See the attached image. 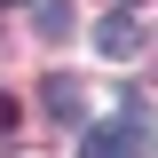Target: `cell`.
Here are the masks:
<instances>
[{
	"instance_id": "1",
	"label": "cell",
	"mask_w": 158,
	"mask_h": 158,
	"mask_svg": "<svg viewBox=\"0 0 158 158\" xmlns=\"http://www.w3.org/2000/svg\"><path fill=\"white\" fill-rule=\"evenodd\" d=\"M95 48H103V56H118V63H127V56L142 48V32H135V16H127V8H118V16H103V24H95Z\"/></svg>"
},
{
	"instance_id": "2",
	"label": "cell",
	"mask_w": 158,
	"mask_h": 158,
	"mask_svg": "<svg viewBox=\"0 0 158 158\" xmlns=\"http://www.w3.org/2000/svg\"><path fill=\"white\" fill-rule=\"evenodd\" d=\"M79 158H135V135L127 127H87L79 135Z\"/></svg>"
},
{
	"instance_id": "3",
	"label": "cell",
	"mask_w": 158,
	"mask_h": 158,
	"mask_svg": "<svg viewBox=\"0 0 158 158\" xmlns=\"http://www.w3.org/2000/svg\"><path fill=\"white\" fill-rule=\"evenodd\" d=\"M16 135V95H8V87H0V142Z\"/></svg>"
}]
</instances>
